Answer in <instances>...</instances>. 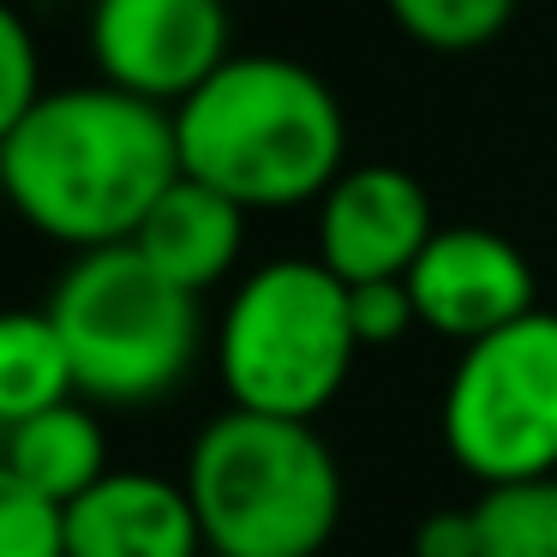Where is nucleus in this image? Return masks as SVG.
I'll list each match as a JSON object with an SVG mask.
<instances>
[{"instance_id": "nucleus-4", "label": "nucleus", "mask_w": 557, "mask_h": 557, "mask_svg": "<svg viewBox=\"0 0 557 557\" xmlns=\"http://www.w3.org/2000/svg\"><path fill=\"white\" fill-rule=\"evenodd\" d=\"M73 384L97 408H150L193 377L205 348L198 294L169 282L133 240L73 252L49 294Z\"/></svg>"}, {"instance_id": "nucleus-19", "label": "nucleus", "mask_w": 557, "mask_h": 557, "mask_svg": "<svg viewBox=\"0 0 557 557\" xmlns=\"http://www.w3.org/2000/svg\"><path fill=\"white\" fill-rule=\"evenodd\" d=\"M413 557H480V521H473V509H432V516H420Z\"/></svg>"}, {"instance_id": "nucleus-11", "label": "nucleus", "mask_w": 557, "mask_h": 557, "mask_svg": "<svg viewBox=\"0 0 557 557\" xmlns=\"http://www.w3.org/2000/svg\"><path fill=\"white\" fill-rule=\"evenodd\" d=\"M246 216H252V210L234 205L228 193H216V186L181 174V181H174L157 205H150V216L138 222L133 246L169 282L205 294V288H216V282H228L234 264H240V252H246Z\"/></svg>"}, {"instance_id": "nucleus-6", "label": "nucleus", "mask_w": 557, "mask_h": 557, "mask_svg": "<svg viewBox=\"0 0 557 557\" xmlns=\"http://www.w3.org/2000/svg\"><path fill=\"white\" fill-rule=\"evenodd\" d=\"M444 444L480 485L557 473V312L468 342L444 384Z\"/></svg>"}, {"instance_id": "nucleus-3", "label": "nucleus", "mask_w": 557, "mask_h": 557, "mask_svg": "<svg viewBox=\"0 0 557 557\" xmlns=\"http://www.w3.org/2000/svg\"><path fill=\"white\" fill-rule=\"evenodd\" d=\"M186 497L216 557H318L342 528V468L312 420L228 408L193 437Z\"/></svg>"}, {"instance_id": "nucleus-16", "label": "nucleus", "mask_w": 557, "mask_h": 557, "mask_svg": "<svg viewBox=\"0 0 557 557\" xmlns=\"http://www.w3.org/2000/svg\"><path fill=\"white\" fill-rule=\"evenodd\" d=\"M0 557H66V521L0 461Z\"/></svg>"}, {"instance_id": "nucleus-15", "label": "nucleus", "mask_w": 557, "mask_h": 557, "mask_svg": "<svg viewBox=\"0 0 557 557\" xmlns=\"http://www.w3.org/2000/svg\"><path fill=\"white\" fill-rule=\"evenodd\" d=\"M521 0H384L401 37L432 54H473L509 30Z\"/></svg>"}, {"instance_id": "nucleus-18", "label": "nucleus", "mask_w": 557, "mask_h": 557, "mask_svg": "<svg viewBox=\"0 0 557 557\" xmlns=\"http://www.w3.org/2000/svg\"><path fill=\"white\" fill-rule=\"evenodd\" d=\"M348 318L360 348H389L408 330H420V312H413L408 276H384V282H348Z\"/></svg>"}, {"instance_id": "nucleus-10", "label": "nucleus", "mask_w": 557, "mask_h": 557, "mask_svg": "<svg viewBox=\"0 0 557 557\" xmlns=\"http://www.w3.org/2000/svg\"><path fill=\"white\" fill-rule=\"evenodd\" d=\"M66 557H198L205 528L186 497V480L114 468L78 504L61 509Z\"/></svg>"}, {"instance_id": "nucleus-13", "label": "nucleus", "mask_w": 557, "mask_h": 557, "mask_svg": "<svg viewBox=\"0 0 557 557\" xmlns=\"http://www.w3.org/2000/svg\"><path fill=\"white\" fill-rule=\"evenodd\" d=\"M73 360L54 330L49 306L37 312H0V432L25 425L30 413L73 401Z\"/></svg>"}, {"instance_id": "nucleus-17", "label": "nucleus", "mask_w": 557, "mask_h": 557, "mask_svg": "<svg viewBox=\"0 0 557 557\" xmlns=\"http://www.w3.org/2000/svg\"><path fill=\"white\" fill-rule=\"evenodd\" d=\"M49 97L42 90V54H37V37H30L25 13L13 0H0V145L18 133L37 102Z\"/></svg>"}, {"instance_id": "nucleus-1", "label": "nucleus", "mask_w": 557, "mask_h": 557, "mask_svg": "<svg viewBox=\"0 0 557 557\" xmlns=\"http://www.w3.org/2000/svg\"><path fill=\"white\" fill-rule=\"evenodd\" d=\"M181 181L174 109L114 85L49 90L0 145V193L18 222L66 252H97L138 234Z\"/></svg>"}, {"instance_id": "nucleus-14", "label": "nucleus", "mask_w": 557, "mask_h": 557, "mask_svg": "<svg viewBox=\"0 0 557 557\" xmlns=\"http://www.w3.org/2000/svg\"><path fill=\"white\" fill-rule=\"evenodd\" d=\"M473 521H480V557H557V473L485 485Z\"/></svg>"}, {"instance_id": "nucleus-7", "label": "nucleus", "mask_w": 557, "mask_h": 557, "mask_svg": "<svg viewBox=\"0 0 557 557\" xmlns=\"http://www.w3.org/2000/svg\"><path fill=\"white\" fill-rule=\"evenodd\" d=\"M90 61L102 85L181 109L222 61H234L228 0H97Z\"/></svg>"}, {"instance_id": "nucleus-8", "label": "nucleus", "mask_w": 557, "mask_h": 557, "mask_svg": "<svg viewBox=\"0 0 557 557\" xmlns=\"http://www.w3.org/2000/svg\"><path fill=\"white\" fill-rule=\"evenodd\" d=\"M408 294H413V312H420V330L461 342V348L540 312L533 264L521 258V246L504 240L497 228H480V222L437 228L408 270Z\"/></svg>"}, {"instance_id": "nucleus-5", "label": "nucleus", "mask_w": 557, "mask_h": 557, "mask_svg": "<svg viewBox=\"0 0 557 557\" xmlns=\"http://www.w3.org/2000/svg\"><path fill=\"white\" fill-rule=\"evenodd\" d=\"M348 282L318 258H270L228 294L216 318V377L228 408L318 420L354 372Z\"/></svg>"}, {"instance_id": "nucleus-12", "label": "nucleus", "mask_w": 557, "mask_h": 557, "mask_svg": "<svg viewBox=\"0 0 557 557\" xmlns=\"http://www.w3.org/2000/svg\"><path fill=\"white\" fill-rule=\"evenodd\" d=\"M0 461L37 497H49L54 509L78 504L90 485L114 473L109 468V432H102L97 408H85V396L61 401V408H42L25 425L0 432Z\"/></svg>"}, {"instance_id": "nucleus-2", "label": "nucleus", "mask_w": 557, "mask_h": 557, "mask_svg": "<svg viewBox=\"0 0 557 557\" xmlns=\"http://www.w3.org/2000/svg\"><path fill=\"white\" fill-rule=\"evenodd\" d=\"M181 174L246 210L324 198L348 169V114L312 66L288 54H234L174 109Z\"/></svg>"}, {"instance_id": "nucleus-9", "label": "nucleus", "mask_w": 557, "mask_h": 557, "mask_svg": "<svg viewBox=\"0 0 557 557\" xmlns=\"http://www.w3.org/2000/svg\"><path fill=\"white\" fill-rule=\"evenodd\" d=\"M432 234V198L396 162H354L318 198V264L336 282L408 276Z\"/></svg>"}]
</instances>
